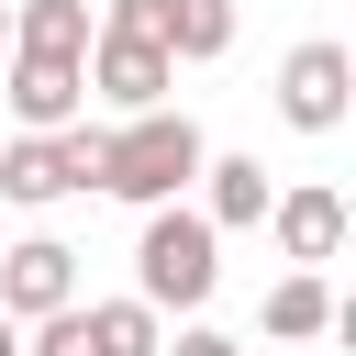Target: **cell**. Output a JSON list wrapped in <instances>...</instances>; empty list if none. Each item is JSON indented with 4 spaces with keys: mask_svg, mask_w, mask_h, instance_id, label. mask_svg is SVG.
<instances>
[{
    "mask_svg": "<svg viewBox=\"0 0 356 356\" xmlns=\"http://www.w3.org/2000/svg\"><path fill=\"white\" fill-rule=\"evenodd\" d=\"M200 156H211V145H200V122L156 100V111H134L122 134H100V189H111V200H134V211H156V200H178V189L200 178Z\"/></svg>",
    "mask_w": 356,
    "mask_h": 356,
    "instance_id": "1",
    "label": "cell"
},
{
    "mask_svg": "<svg viewBox=\"0 0 356 356\" xmlns=\"http://www.w3.org/2000/svg\"><path fill=\"white\" fill-rule=\"evenodd\" d=\"M211 278H222V234H211L189 200H156L145 234H134V300H156V312H200Z\"/></svg>",
    "mask_w": 356,
    "mask_h": 356,
    "instance_id": "2",
    "label": "cell"
},
{
    "mask_svg": "<svg viewBox=\"0 0 356 356\" xmlns=\"http://www.w3.org/2000/svg\"><path fill=\"white\" fill-rule=\"evenodd\" d=\"M78 67H89V89H100L111 111H156V100L178 89V56H167V44H145V33H89V56H78Z\"/></svg>",
    "mask_w": 356,
    "mask_h": 356,
    "instance_id": "3",
    "label": "cell"
},
{
    "mask_svg": "<svg viewBox=\"0 0 356 356\" xmlns=\"http://www.w3.org/2000/svg\"><path fill=\"white\" fill-rule=\"evenodd\" d=\"M345 89H356V56H345L334 33L289 44V67H278V111H289L300 134H334V122H345Z\"/></svg>",
    "mask_w": 356,
    "mask_h": 356,
    "instance_id": "4",
    "label": "cell"
},
{
    "mask_svg": "<svg viewBox=\"0 0 356 356\" xmlns=\"http://www.w3.org/2000/svg\"><path fill=\"white\" fill-rule=\"evenodd\" d=\"M0 100H11V122H22V134H56V122H78V100H89V67H78V56H33V44H11V78H0Z\"/></svg>",
    "mask_w": 356,
    "mask_h": 356,
    "instance_id": "5",
    "label": "cell"
},
{
    "mask_svg": "<svg viewBox=\"0 0 356 356\" xmlns=\"http://www.w3.org/2000/svg\"><path fill=\"white\" fill-rule=\"evenodd\" d=\"M78 300V256L56 245V234H22L11 256H0V312L11 323H44V312H67Z\"/></svg>",
    "mask_w": 356,
    "mask_h": 356,
    "instance_id": "6",
    "label": "cell"
},
{
    "mask_svg": "<svg viewBox=\"0 0 356 356\" xmlns=\"http://www.w3.org/2000/svg\"><path fill=\"white\" fill-rule=\"evenodd\" d=\"M267 234H278V256L289 267H334V245H345V200L312 178V189H267Z\"/></svg>",
    "mask_w": 356,
    "mask_h": 356,
    "instance_id": "7",
    "label": "cell"
},
{
    "mask_svg": "<svg viewBox=\"0 0 356 356\" xmlns=\"http://www.w3.org/2000/svg\"><path fill=\"white\" fill-rule=\"evenodd\" d=\"M200 222H211V234L267 222V167H256V156H200Z\"/></svg>",
    "mask_w": 356,
    "mask_h": 356,
    "instance_id": "8",
    "label": "cell"
},
{
    "mask_svg": "<svg viewBox=\"0 0 356 356\" xmlns=\"http://www.w3.org/2000/svg\"><path fill=\"white\" fill-rule=\"evenodd\" d=\"M278 345H312V334H334L345 312H334V289H323V267H289L278 289H267V312H256Z\"/></svg>",
    "mask_w": 356,
    "mask_h": 356,
    "instance_id": "9",
    "label": "cell"
},
{
    "mask_svg": "<svg viewBox=\"0 0 356 356\" xmlns=\"http://www.w3.org/2000/svg\"><path fill=\"white\" fill-rule=\"evenodd\" d=\"M78 178H67V156H56V134H11L0 145V200H22V211H44V200H67Z\"/></svg>",
    "mask_w": 356,
    "mask_h": 356,
    "instance_id": "10",
    "label": "cell"
},
{
    "mask_svg": "<svg viewBox=\"0 0 356 356\" xmlns=\"http://www.w3.org/2000/svg\"><path fill=\"white\" fill-rule=\"evenodd\" d=\"M156 44H167L178 67H211V56L234 44V0H156Z\"/></svg>",
    "mask_w": 356,
    "mask_h": 356,
    "instance_id": "11",
    "label": "cell"
},
{
    "mask_svg": "<svg viewBox=\"0 0 356 356\" xmlns=\"http://www.w3.org/2000/svg\"><path fill=\"white\" fill-rule=\"evenodd\" d=\"M156 345H167L156 300H89V356H156Z\"/></svg>",
    "mask_w": 356,
    "mask_h": 356,
    "instance_id": "12",
    "label": "cell"
},
{
    "mask_svg": "<svg viewBox=\"0 0 356 356\" xmlns=\"http://www.w3.org/2000/svg\"><path fill=\"white\" fill-rule=\"evenodd\" d=\"M11 44H33V56H89V0H22V11H11Z\"/></svg>",
    "mask_w": 356,
    "mask_h": 356,
    "instance_id": "13",
    "label": "cell"
},
{
    "mask_svg": "<svg viewBox=\"0 0 356 356\" xmlns=\"http://www.w3.org/2000/svg\"><path fill=\"white\" fill-rule=\"evenodd\" d=\"M22 356H89V300H67V312H44V323L22 334Z\"/></svg>",
    "mask_w": 356,
    "mask_h": 356,
    "instance_id": "14",
    "label": "cell"
},
{
    "mask_svg": "<svg viewBox=\"0 0 356 356\" xmlns=\"http://www.w3.org/2000/svg\"><path fill=\"white\" fill-rule=\"evenodd\" d=\"M156 356H234V334H211V323H178V345H156Z\"/></svg>",
    "mask_w": 356,
    "mask_h": 356,
    "instance_id": "15",
    "label": "cell"
},
{
    "mask_svg": "<svg viewBox=\"0 0 356 356\" xmlns=\"http://www.w3.org/2000/svg\"><path fill=\"white\" fill-rule=\"evenodd\" d=\"M0 356H22V323H11V312H0Z\"/></svg>",
    "mask_w": 356,
    "mask_h": 356,
    "instance_id": "16",
    "label": "cell"
},
{
    "mask_svg": "<svg viewBox=\"0 0 356 356\" xmlns=\"http://www.w3.org/2000/svg\"><path fill=\"white\" fill-rule=\"evenodd\" d=\"M0 44H11V11H0Z\"/></svg>",
    "mask_w": 356,
    "mask_h": 356,
    "instance_id": "17",
    "label": "cell"
}]
</instances>
